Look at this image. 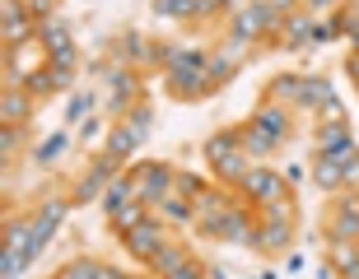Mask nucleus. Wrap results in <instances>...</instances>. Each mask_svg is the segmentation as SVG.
I'll return each mask as SVG.
<instances>
[{"label": "nucleus", "mask_w": 359, "mask_h": 279, "mask_svg": "<svg viewBox=\"0 0 359 279\" xmlns=\"http://www.w3.org/2000/svg\"><path fill=\"white\" fill-rule=\"evenodd\" d=\"M163 93L177 98V103H196V98L215 93L210 89V52L205 47H182V56L163 70Z\"/></svg>", "instance_id": "1"}, {"label": "nucleus", "mask_w": 359, "mask_h": 279, "mask_svg": "<svg viewBox=\"0 0 359 279\" xmlns=\"http://www.w3.org/2000/svg\"><path fill=\"white\" fill-rule=\"evenodd\" d=\"M201 159L210 168V177H219V186H243V177L252 173V159H248V149L238 140V126H229V131H215L205 145H201Z\"/></svg>", "instance_id": "2"}, {"label": "nucleus", "mask_w": 359, "mask_h": 279, "mask_svg": "<svg viewBox=\"0 0 359 279\" xmlns=\"http://www.w3.org/2000/svg\"><path fill=\"white\" fill-rule=\"evenodd\" d=\"M294 233H299V205H294V196H290V200H280V205L257 210V242H252V252L257 256L290 252Z\"/></svg>", "instance_id": "3"}, {"label": "nucleus", "mask_w": 359, "mask_h": 279, "mask_svg": "<svg viewBox=\"0 0 359 279\" xmlns=\"http://www.w3.org/2000/svg\"><path fill=\"white\" fill-rule=\"evenodd\" d=\"M117 177H121V159H112V154H93L80 173L70 177V200H75V205H93V200H103V191L117 182Z\"/></svg>", "instance_id": "4"}, {"label": "nucleus", "mask_w": 359, "mask_h": 279, "mask_svg": "<svg viewBox=\"0 0 359 279\" xmlns=\"http://www.w3.org/2000/svg\"><path fill=\"white\" fill-rule=\"evenodd\" d=\"M126 177H131L140 205H159V200L173 191L177 168H173V163H163V159H145V163H135V168H126Z\"/></svg>", "instance_id": "5"}, {"label": "nucleus", "mask_w": 359, "mask_h": 279, "mask_svg": "<svg viewBox=\"0 0 359 279\" xmlns=\"http://www.w3.org/2000/svg\"><path fill=\"white\" fill-rule=\"evenodd\" d=\"M276 28H280V14L271 10V0H248L243 10L229 14V38H243V42H266Z\"/></svg>", "instance_id": "6"}, {"label": "nucleus", "mask_w": 359, "mask_h": 279, "mask_svg": "<svg viewBox=\"0 0 359 279\" xmlns=\"http://www.w3.org/2000/svg\"><path fill=\"white\" fill-rule=\"evenodd\" d=\"M327 242H359V191H336L327 200V219H322Z\"/></svg>", "instance_id": "7"}, {"label": "nucleus", "mask_w": 359, "mask_h": 279, "mask_svg": "<svg viewBox=\"0 0 359 279\" xmlns=\"http://www.w3.org/2000/svg\"><path fill=\"white\" fill-rule=\"evenodd\" d=\"M238 196L248 200V205H257V210H266V205H280V200H290V177L276 173V168H262V163H257L252 173L243 177Z\"/></svg>", "instance_id": "8"}, {"label": "nucleus", "mask_w": 359, "mask_h": 279, "mask_svg": "<svg viewBox=\"0 0 359 279\" xmlns=\"http://www.w3.org/2000/svg\"><path fill=\"white\" fill-rule=\"evenodd\" d=\"M70 210H75V200H70V196H47L38 210H33V261H38V256L47 252V242L61 233V224H66Z\"/></svg>", "instance_id": "9"}, {"label": "nucleus", "mask_w": 359, "mask_h": 279, "mask_svg": "<svg viewBox=\"0 0 359 279\" xmlns=\"http://www.w3.org/2000/svg\"><path fill=\"white\" fill-rule=\"evenodd\" d=\"M38 47L47 52V61L52 66H80V47H75V38H70V28L61 24V19H42L38 24Z\"/></svg>", "instance_id": "10"}, {"label": "nucleus", "mask_w": 359, "mask_h": 279, "mask_svg": "<svg viewBox=\"0 0 359 279\" xmlns=\"http://www.w3.org/2000/svg\"><path fill=\"white\" fill-rule=\"evenodd\" d=\"M229 205H233V186H210L196 200V233L205 242H219V224H224Z\"/></svg>", "instance_id": "11"}, {"label": "nucleus", "mask_w": 359, "mask_h": 279, "mask_svg": "<svg viewBox=\"0 0 359 279\" xmlns=\"http://www.w3.org/2000/svg\"><path fill=\"white\" fill-rule=\"evenodd\" d=\"M163 242H168V224H163V219H154V214H149L140 228L121 233V247H126V256H131V261H140V266H149V261H154V252H159Z\"/></svg>", "instance_id": "12"}, {"label": "nucleus", "mask_w": 359, "mask_h": 279, "mask_svg": "<svg viewBox=\"0 0 359 279\" xmlns=\"http://www.w3.org/2000/svg\"><path fill=\"white\" fill-rule=\"evenodd\" d=\"M219 242H229V247H248V252H252V242H257V205L233 200L229 214H224V224H219Z\"/></svg>", "instance_id": "13"}, {"label": "nucleus", "mask_w": 359, "mask_h": 279, "mask_svg": "<svg viewBox=\"0 0 359 279\" xmlns=\"http://www.w3.org/2000/svg\"><path fill=\"white\" fill-rule=\"evenodd\" d=\"M313 28H318V19L308 10H294L280 19V28L271 33V47H285V52H304V47H313Z\"/></svg>", "instance_id": "14"}, {"label": "nucleus", "mask_w": 359, "mask_h": 279, "mask_svg": "<svg viewBox=\"0 0 359 279\" xmlns=\"http://www.w3.org/2000/svg\"><path fill=\"white\" fill-rule=\"evenodd\" d=\"M0 28H5V47H24V42L38 38V19L28 14L24 0H5V10H0Z\"/></svg>", "instance_id": "15"}, {"label": "nucleus", "mask_w": 359, "mask_h": 279, "mask_svg": "<svg viewBox=\"0 0 359 279\" xmlns=\"http://www.w3.org/2000/svg\"><path fill=\"white\" fill-rule=\"evenodd\" d=\"M355 149V131H350V121H313V154H350Z\"/></svg>", "instance_id": "16"}, {"label": "nucleus", "mask_w": 359, "mask_h": 279, "mask_svg": "<svg viewBox=\"0 0 359 279\" xmlns=\"http://www.w3.org/2000/svg\"><path fill=\"white\" fill-rule=\"evenodd\" d=\"M70 84H75V70L70 66H38V70H28V80H24V89L33 93V98H47V93H66Z\"/></svg>", "instance_id": "17"}, {"label": "nucleus", "mask_w": 359, "mask_h": 279, "mask_svg": "<svg viewBox=\"0 0 359 279\" xmlns=\"http://www.w3.org/2000/svg\"><path fill=\"white\" fill-rule=\"evenodd\" d=\"M154 219H163L168 228H196V200L182 196V191H168L159 205H149Z\"/></svg>", "instance_id": "18"}, {"label": "nucleus", "mask_w": 359, "mask_h": 279, "mask_svg": "<svg viewBox=\"0 0 359 279\" xmlns=\"http://www.w3.org/2000/svg\"><path fill=\"white\" fill-rule=\"evenodd\" d=\"M33 107H38V98H33L24 84H5V98H0V121H5V126H28Z\"/></svg>", "instance_id": "19"}, {"label": "nucleus", "mask_w": 359, "mask_h": 279, "mask_svg": "<svg viewBox=\"0 0 359 279\" xmlns=\"http://www.w3.org/2000/svg\"><path fill=\"white\" fill-rule=\"evenodd\" d=\"M154 14H159V19H182V24H191V19L219 14V5H215V0H154Z\"/></svg>", "instance_id": "20"}, {"label": "nucleus", "mask_w": 359, "mask_h": 279, "mask_svg": "<svg viewBox=\"0 0 359 279\" xmlns=\"http://www.w3.org/2000/svg\"><path fill=\"white\" fill-rule=\"evenodd\" d=\"M299 98H304V75H299V70L276 75V80L266 84V93H262V103H280V107H290V112H299Z\"/></svg>", "instance_id": "21"}, {"label": "nucleus", "mask_w": 359, "mask_h": 279, "mask_svg": "<svg viewBox=\"0 0 359 279\" xmlns=\"http://www.w3.org/2000/svg\"><path fill=\"white\" fill-rule=\"evenodd\" d=\"M313 186H318V191H327V196H336V191H350L341 159H332V154H313Z\"/></svg>", "instance_id": "22"}, {"label": "nucleus", "mask_w": 359, "mask_h": 279, "mask_svg": "<svg viewBox=\"0 0 359 279\" xmlns=\"http://www.w3.org/2000/svg\"><path fill=\"white\" fill-rule=\"evenodd\" d=\"M238 140H243V149H248V159H252V163H257V159H271V154H276V149L285 145V140H276L271 131H262V126H257L252 117H248V121L238 126Z\"/></svg>", "instance_id": "23"}, {"label": "nucleus", "mask_w": 359, "mask_h": 279, "mask_svg": "<svg viewBox=\"0 0 359 279\" xmlns=\"http://www.w3.org/2000/svg\"><path fill=\"white\" fill-rule=\"evenodd\" d=\"M191 261H196V256L187 252L182 242H173V238H168V242L159 247V252H154V261H149V275H154V279L177 275V270H182V266H191Z\"/></svg>", "instance_id": "24"}, {"label": "nucleus", "mask_w": 359, "mask_h": 279, "mask_svg": "<svg viewBox=\"0 0 359 279\" xmlns=\"http://www.w3.org/2000/svg\"><path fill=\"white\" fill-rule=\"evenodd\" d=\"M252 121L262 126V131H271L276 140H290L294 135V117H290V107H280V103H262L252 112Z\"/></svg>", "instance_id": "25"}, {"label": "nucleus", "mask_w": 359, "mask_h": 279, "mask_svg": "<svg viewBox=\"0 0 359 279\" xmlns=\"http://www.w3.org/2000/svg\"><path fill=\"white\" fill-rule=\"evenodd\" d=\"M327 266L336 279H359V242H327Z\"/></svg>", "instance_id": "26"}, {"label": "nucleus", "mask_w": 359, "mask_h": 279, "mask_svg": "<svg viewBox=\"0 0 359 279\" xmlns=\"http://www.w3.org/2000/svg\"><path fill=\"white\" fill-rule=\"evenodd\" d=\"M140 145H145V140H140V135H135L126 121H112V126H107V145H103V154H112V159L126 163Z\"/></svg>", "instance_id": "27"}, {"label": "nucleus", "mask_w": 359, "mask_h": 279, "mask_svg": "<svg viewBox=\"0 0 359 279\" xmlns=\"http://www.w3.org/2000/svg\"><path fill=\"white\" fill-rule=\"evenodd\" d=\"M70 140H75L70 131H52L47 140H38V145H33V163H38V168H56V163L66 159Z\"/></svg>", "instance_id": "28"}, {"label": "nucleus", "mask_w": 359, "mask_h": 279, "mask_svg": "<svg viewBox=\"0 0 359 279\" xmlns=\"http://www.w3.org/2000/svg\"><path fill=\"white\" fill-rule=\"evenodd\" d=\"M332 98H336V89L322 80V75H304V98H299V112H313V117H318Z\"/></svg>", "instance_id": "29"}, {"label": "nucleus", "mask_w": 359, "mask_h": 279, "mask_svg": "<svg viewBox=\"0 0 359 279\" xmlns=\"http://www.w3.org/2000/svg\"><path fill=\"white\" fill-rule=\"evenodd\" d=\"M149 214H154V210H149V205H140V200H131L126 210L107 214V228H112V233H117V238H121V233H131V228H140V224H145V219H149Z\"/></svg>", "instance_id": "30"}, {"label": "nucleus", "mask_w": 359, "mask_h": 279, "mask_svg": "<svg viewBox=\"0 0 359 279\" xmlns=\"http://www.w3.org/2000/svg\"><path fill=\"white\" fill-rule=\"evenodd\" d=\"M24 145H28V131H24V126H0V159H5V173H10L14 159L24 154Z\"/></svg>", "instance_id": "31"}, {"label": "nucleus", "mask_w": 359, "mask_h": 279, "mask_svg": "<svg viewBox=\"0 0 359 279\" xmlns=\"http://www.w3.org/2000/svg\"><path fill=\"white\" fill-rule=\"evenodd\" d=\"M52 279H103V266H98L93 256H70Z\"/></svg>", "instance_id": "32"}, {"label": "nucleus", "mask_w": 359, "mask_h": 279, "mask_svg": "<svg viewBox=\"0 0 359 279\" xmlns=\"http://www.w3.org/2000/svg\"><path fill=\"white\" fill-rule=\"evenodd\" d=\"M131 200H135V186H131V177L121 173L117 182H112V186L103 191V210H107V214H117V210H126Z\"/></svg>", "instance_id": "33"}, {"label": "nucleus", "mask_w": 359, "mask_h": 279, "mask_svg": "<svg viewBox=\"0 0 359 279\" xmlns=\"http://www.w3.org/2000/svg\"><path fill=\"white\" fill-rule=\"evenodd\" d=\"M103 103V98H98V93L93 89H80V93H70V103H66V121L70 126H80L84 117H93V107Z\"/></svg>", "instance_id": "34"}, {"label": "nucleus", "mask_w": 359, "mask_h": 279, "mask_svg": "<svg viewBox=\"0 0 359 279\" xmlns=\"http://www.w3.org/2000/svg\"><path fill=\"white\" fill-rule=\"evenodd\" d=\"M121 121H126V126H131L140 140H149V126H154V103H149V98H140V103H135Z\"/></svg>", "instance_id": "35"}, {"label": "nucleus", "mask_w": 359, "mask_h": 279, "mask_svg": "<svg viewBox=\"0 0 359 279\" xmlns=\"http://www.w3.org/2000/svg\"><path fill=\"white\" fill-rule=\"evenodd\" d=\"M173 191H182V196H191V200H201L205 191H210V182L205 177H196V173H177V182H173Z\"/></svg>", "instance_id": "36"}, {"label": "nucleus", "mask_w": 359, "mask_h": 279, "mask_svg": "<svg viewBox=\"0 0 359 279\" xmlns=\"http://www.w3.org/2000/svg\"><path fill=\"white\" fill-rule=\"evenodd\" d=\"M341 5H346V0H304V10L313 14V19H327V14H336Z\"/></svg>", "instance_id": "37"}, {"label": "nucleus", "mask_w": 359, "mask_h": 279, "mask_svg": "<svg viewBox=\"0 0 359 279\" xmlns=\"http://www.w3.org/2000/svg\"><path fill=\"white\" fill-rule=\"evenodd\" d=\"M24 5H28V14H33L38 24L42 19H56V0H24Z\"/></svg>", "instance_id": "38"}, {"label": "nucleus", "mask_w": 359, "mask_h": 279, "mask_svg": "<svg viewBox=\"0 0 359 279\" xmlns=\"http://www.w3.org/2000/svg\"><path fill=\"white\" fill-rule=\"evenodd\" d=\"M103 126H107V117H98V112H93V117H84V121H80V140L89 145V140H93L98 131H103Z\"/></svg>", "instance_id": "39"}, {"label": "nucleus", "mask_w": 359, "mask_h": 279, "mask_svg": "<svg viewBox=\"0 0 359 279\" xmlns=\"http://www.w3.org/2000/svg\"><path fill=\"white\" fill-rule=\"evenodd\" d=\"M341 168H346V182H350V186H359V149L341 154Z\"/></svg>", "instance_id": "40"}, {"label": "nucleus", "mask_w": 359, "mask_h": 279, "mask_svg": "<svg viewBox=\"0 0 359 279\" xmlns=\"http://www.w3.org/2000/svg\"><path fill=\"white\" fill-rule=\"evenodd\" d=\"M163 279H205V266H201V261H191V266H182L177 275H163Z\"/></svg>", "instance_id": "41"}, {"label": "nucleus", "mask_w": 359, "mask_h": 279, "mask_svg": "<svg viewBox=\"0 0 359 279\" xmlns=\"http://www.w3.org/2000/svg\"><path fill=\"white\" fill-rule=\"evenodd\" d=\"M346 75L355 80V89H359V52H350V61H346Z\"/></svg>", "instance_id": "42"}, {"label": "nucleus", "mask_w": 359, "mask_h": 279, "mask_svg": "<svg viewBox=\"0 0 359 279\" xmlns=\"http://www.w3.org/2000/svg\"><path fill=\"white\" fill-rule=\"evenodd\" d=\"M215 5H219V14H224V10L233 14V10H243V5H248V0H215Z\"/></svg>", "instance_id": "43"}, {"label": "nucleus", "mask_w": 359, "mask_h": 279, "mask_svg": "<svg viewBox=\"0 0 359 279\" xmlns=\"http://www.w3.org/2000/svg\"><path fill=\"white\" fill-rule=\"evenodd\" d=\"M205 279H229V270L224 266H205Z\"/></svg>", "instance_id": "44"}, {"label": "nucleus", "mask_w": 359, "mask_h": 279, "mask_svg": "<svg viewBox=\"0 0 359 279\" xmlns=\"http://www.w3.org/2000/svg\"><path fill=\"white\" fill-rule=\"evenodd\" d=\"M350 52H359V33H355V38H350Z\"/></svg>", "instance_id": "45"}, {"label": "nucleus", "mask_w": 359, "mask_h": 279, "mask_svg": "<svg viewBox=\"0 0 359 279\" xmlns=\"http://www.w3.org/2000/svg\"><path fill=\"white\" fill-rule=\"evenodd\" d=\"M346 5H350V10H355V19H359V0H346Z\"/></svg>", "instance_id": "46"}, {"label": "nucleus", "mask_w": 359, "mask_h": 279, "mask_svg": "<svg viewBox=\"0 0 359 279\" xmlns=\"http://www.w3.org/2000/svg\"><path fill=\"white\" fill-rule=\"evenodd\" d=\"M257 279H276V275H271V270H262V275H257Z\"/></svg>", "instance_id": "47"}, {"label": "nucleus", "mask_w": 359, "mask_h": 279, "mask_svg": "<svg viewBox=\"0 0 359 279\" xmlns=\"http://www.w3.org/2000/svg\"><path fill=\"white\" fill-rule=\"evenodd\" d=\"M355 191H359V186H355Z\"/></svg>", "instance_id": "48"}]
</instances>
